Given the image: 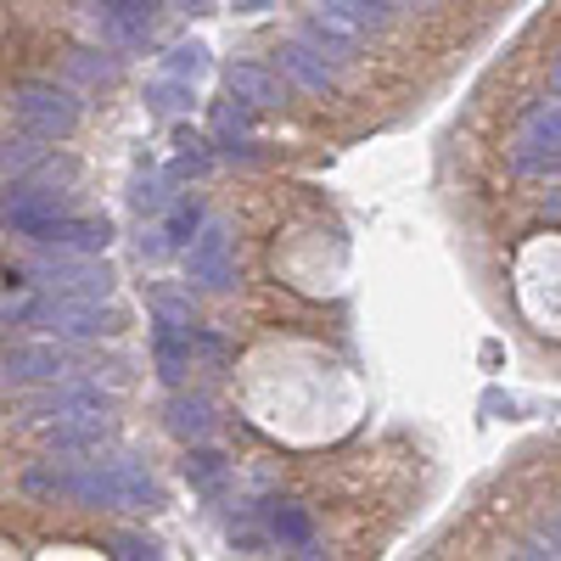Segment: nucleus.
<instances>
[{"mask_svg":"<svg viewBox=\"0 0 561 561\" xmlns=\"http://www.w3.org/2000/svg\"><path fill=\"white\" fill-rule=\"evenodd\" d=\"M152 359H158V377L180 388V382H185V370L197 365L192 325H169V320H158V332H152Z\"/></svg>","mask_w":561,"mask_h":561,"instance_id":"nucleus-15","label":"nucleus"},{"mask_svg":"<svg viewBox=\"0 0 561 561\" xmlns=\"http://www.w3.org/2000/svg\"><path fill=\"white\" fill-rule=\"evenodd\" d=\"M185 7H208V0H185Z\"/></svg>","mask_w":561,"mask_h":561,"instance_id":"nucleus-33","label":"nucleus"},{"mask_svg":"<svg viewBox=\"0 0 561 561\" xmlns=\"http://www.w3.org/2000/svg\"><path fill=\"white\" fill-rule=\"evenodd\" d=\"M45 444L62 449V455H84V449H102L113 438V410H84V415H62V421H39Z\"/></svg>","mask_w":561,"mask_h":561,"instance_id":"nucleus-10","label":"nucleus"},{"mask_svg":"<svg viewBox=\"0 0 561 561\" xmlns=\"http://www.w3.org/2000/svg\"><path fill=\"white\" fill-rule=\"evenodd\" d=\"M28 287L51 293V298H107L113 270L90 264V259H39V264H28Z\"/></svg>","mask_w":561,"mask_h":561,"instance_id":"nucleus-6","label":"nucleus"},{"mask_svg":"<svg viewBox=\"0 0 561 561\" xmlns=\"http://www.w3.org/2000/svg\"><path fill=\"white\" fill-rule=\"evenodd\" d=\"M264 534L280 545V550H298V556H320L314 545V517H309V505L298 500H270L264 505Z\"/></svg>","mask_w":561,"mask_h":561,"instance_id":"nucleus-13","label":"nucleus"},{"mask_svg":"<svg viewBox=\"0 0 561 561\" xmlns=\"http://www.w3.org/2000/svg\"><path fill=\"white\" fill-rule=\"evenodd\" d=\"M152 314H158V320H169V325H192V293L158 287V293H152Z\"/></svg>","mask_w":561,"mask_h":561,"instance_id":"nucleus-25","label":"nucleus"},{"mask_svg":"<svg viewBox=\"0 0 561 561\" xmlns=\"http://www.w3.org/2000/svg\"><path fill=\"white\" fill-rule=\"evenodd\" d=\"M84 410H113L107 393L96 382H79V377H57V382H39L23 399L28 421H62V415H84Z\"/></svg>","mask_w":561,"mask_h":561,"instance_id":"nucleus-8","label":"nucleus"},{"mask_svg":"<svg viewBox=\"0 0 561 561\" xmlns=\"http://www.w3.org/2000/svg\"><path fill=\"white\" fill-rule=\"evenodd\" d=\"M545 214L561 225V185H556V192H545Z\"/></svg>","mask_w":561,"mask_h":561,"instance_id":"nucleus-29","label":"nucleus"},{"mask_svg":"<svg viewBox=\"0 0 561 561\" xmlns=\"http://www.w3.org/2000/svg\"><path fill=\"white\" fill-rule=\"evenodd\" d=\"M248 124H253V107L248 102H237V107H214V129H219V140H225V147H230V140H237V135H248Z\"/></svg>","mask_w":561,"mask_h":561,"instance_id":"nucleus-27","label":"nucleus"},{"mask_svg":"<svg viewBox=\"0 0 561 561\" xmlns=\"http://www.w3.org/2000/svg\"><path fill=\"white\" fill-rule=\"evenodd\" d=\"M192 84L185 79H169V73H158L152 84H147V107L152 113H163V118H180V113H192Z\"/></svg>","mask_w":561,"mask_h":561,"instance_id":"nucleus-18","label":"nucleus"},{"mask_svg":"<svg viewBox=\"0 0 561 561\" xmlns=\"http://www.w3.org/2000/svg\"><path fill=\"white\" fill-rule=\"evenodd\" d=\"M45 152H39V135H0V169H12V174H23V169H34Z\"/></svg>","mask_w":561,"mask_h":561,"instance_id":"nucleus-21","label":"nucleus"},{"mask_svg":"<svg viewBox=\"0 0 561 561\" xmlns=\"http://www.w3.org/2000/svg\"><path fill=\"white\" fill-rule=\"evenodd\" d=\"M399 7H433V0H399Z\"/></svg>","mask_w":561,"mask_h":561,"instance_id":"nucleus-31","label":"nucleus"},{"mask_svg":"<svg viewBox=\"0 0 561 561\" xmlns=\"http://www.w3.org/2000/svg\"><path fill=\"white\" fill-rule=\"evenodd\" d=\"M102 12L147 34V28H152V18H158V0H102Z\"/></svg>","mask_w":561,"mask_h":561,"instance_id":"nucleus-23","label":"nucleus"},{"mask_svg":"<svg viewBox=\"0 0 561 561\" xmlns=\"http://www.w3.org/2000/svg\"><path fill=\"white\" fill-rule=\"evenodd\" d=\"M550 534H556V539H561V511H556V523H550Z\"/></svg>","mask_w":561,"mask_h":561,"instance_id":"nucleus-32","label":"nucleus"},{"mask_svg":"<svg viewBox=\"0 0 561 561\" xmlns=\"http://www.w3.org/2000/svg\"><path fill=\"white\" fill-rule=\"evenodd\" d=\"M129 203H135V214H163V208H169V180H163V174L140 180L135 192H129Z\"/></svg>","mask_w":561,"mask_h":561,"instance_id":"nucleus-26","label":"nucleus"},{"mask_svg":"<svg viewBox=\"0 0 561 561\" xmlns=\"http://www.w3.org/2000/svg\"><path fill=\"white\" fill-rule=\"evenodd\" d=\"M12 118L39 140H68L79 129V102L57 84H23L12 96Z\"/></svg>","mask_w":561,"mask_h":561,"instance_id":"nucleus-4","label":"nucleus"},{"mask_svg":"<svg viewBox=\"0 0 561 561\" xmlns=\"http://www.w3.org/2000/svg\"><path fill=\"white\" fill-rule=\"evenodd\" d=\"M505 158H511V174H523V180H545L561 169V96L528 102Z\"/></svg>","mask_w":561,"mask_h":561,"instance_id":"nucleus-2","label":"nucleus"},{"mask_svg":"<svg viewBox=\"0 0 561 561\" xmlns=\"http://www.w3.org/2000/svg\"><path fill=\"white\" fill-rule=\"evenodd\" d=\"M203 230V203H174L163 219V242L169 248H192V237Z\"/></svg>","mask_w":561,"mask_h":561,"instance_id":"nucleus-20","label":"nucleus"},{"mask_svg":"<svg viewBox=\"0 0 561 561\" xmlns=\"http://www.w3.org/2000/svg\"><path fill=\"white\" fill-rule=\"evenodd\" d=\"M280 73H287L298 90H309V96H325V90H337V62L314 51L309 39H293V45H280Z\"/></svg>","mask_w":561,"mask_h":561,"instance_id":"nucleus-12","label":"nucleus"},{"mask_svg":"<svg viewBox=\"0 0 561 561\" xmlns=\"http://www.w3.org/2000/svg\"><path fill=\"white\" fill-rule=\"evenodd\" d=\"M185 275L203 293H230L237 287V248H230V230L219 219H203V230L185 248Z\"/></svg>","mask_w":561,"mask_h":561,"instance_id":"nucleus-5","label":"nucleus"},{"mask_svg":"<svg viewBox=\"0 0 561 561\" xmlns=\"http://www.w3.org/2000/svg\"><path fill=\"white\" fill-rule=\"evenodd\" d=\"M118 561H158L163 550H158V539H147V534H118L113 545H107Z\"/></svg>","mask_w":561,"mask_h":561,"instance_id":"nucleus-28","label":"nucleus"},{"mask_svg":"<svg viewBox=\"0 0 561 561\" xmlns=\"http://www.w3.org/2000/svg\"><path fill=\"white\" fill-rule=\"evenodd\" d=\"M550 96H561V57L550 62Z\"/></svg>","mask_w":561,"mask_h":561,"instance_id":"nucleus-30","label":"nucleus"},{"mask_svg":"<svg viewBox=\"0 0 561 561\" xmlns=\"http://www.w3.org/2000/svg\"><path fill=\"white\" fill-rule=\"evenodd\" d=\"M556 174H561V169H556Z\"/></svg>","mask_w":561,"mask_h":561,"instance_id":"nucleus-34","label":"nucleus"},{"mask_svg":"<svg viewBox=\"0 0 561 561\" xmlns=\"http://www.w3.org/2000/svg\"><path fill=\"white\" fill-rule=\"evenodd\" d=\"M180 472H185V483H192L197 494H225V483H230V460L214 455V449H185Z\"/></svg>","mask_w":561,"mask_h":561,"instance_id":"nucleus-17","label":"nucleus"},{"mask_svg":"<svg viewBox=\"0 0 561 561\" xmlns=\"http://www.w3.org/2000/svg\"><path fill=\"white\" fill-rule=\"evenodd\" d=\"M28 325H39V332L51 337H68V343H84V337H113L118 332V309H107L102 298H51L45 293L39 304H28L23 314Z\"/></svg>","mask_w":561,"mask_h":561,"instance_id":"nucleus-3","label":"nucleus"},{"mask_svg":"<svg viewBox=\"0 0 561 561\" xmlns=\"http://www.w3.org/2000/svg\"><path fill=\"white\" fill-rule=\"evenodd\" d=\"M320 7L343 12V18L359 23V28H388V7H382V0H320Z\"/></svg>","mask_w":561,"mask_h":561,"instance_id":"nucleus-22","label":"nucleus"},{"mask_svg":"<svg viewBox=\"0 0 561 561\" xmlns=\"http://www.w3.org/2000/svg\"><path fill=\"white\" fill-rule=\"evenodd\" d=\"M225 90L237 102H248L253 113L287 107V79H280V68H264V62H237V68L225 73Z\"/></svg>","mask_w":561,"mask_h":561,"instance_id":"nucleus-11","label":"nucleus"},{"mask_svg":"<svg viewBox=\"0 0 561 561\" xmlns=\"http://www.w3.org/2000/svg\"><path fill=\"white\" fill-rule=\"evenodd\" d=\"M23 489H28V494H45V500H73V505H90V511H129V517L163 511V483H158L135 455L28 466Z\"/></svg>","mask_w":561,"mask_h":561,"instance_id":"nucleus-1","label":"nucleus"},{"mask_svg":"<svg viewBox=\"0 0 561 561\" xmlns=\"http://www.w3.org/2000/svg\"><path fill=\"white\" fill-rule=\"evenodd\" d=\"M73 79H84V84H113L118 79V62L113 57H96V51H73Z\"/></svg>","mask_w":561,"mask_h":561,"instance_id":"nucleus-24","label":"nucleus"},{"mask_svg":"<svg viewBox=\"0 0 561 561\" xmlns=\"http://www.w3.org/2000/svg\"><path fill=\"white\" fill-rule=\"evenodd\" d=\"M203 68H208V45H197V39L174 45V51L163 57V73H169V79H185V84H197Z\"/></svg>","mask_w":561,"mask_h":561,"instance_id":"nucleus-19","label":"nucleus"},{"mask_svg":"<svg viewBox=\"0 0 561 561\" xmlns=\"http://www.w3.org/2000/svg\"><path fill=\"white\" fill-rule=\"evenodd\" d=\"M107 242H113L107 219H68V214H57L51 225L39 230V248H57V253H102Z\"/></svg>","mask_w":561,"mask_h":561,"instance_id":"nucleus-14","label":"nucleus"},{"mask_svg":"<svg viewBox=\"0 0 561 561\" xmlns=\"http://www.w3.org/2000/svg\"><path fill=\"white\" fill-rule=\"evenodd\" d=\"M163 421H169V433L185 438V444H197V438H208V433L219 427V415H214V399H208V393H174Z\"/></svg>","mask_w":561,"mask_h":561,"instance_id":"nucleus-16","label":"nucleus"},{"mask_svg":"<svg viewBox=\"0 0 561 561\" xmlns=\"http://www.w3.org/2000/svg\"><path fill=\"white\" fill-rule=\"evenodd\" d=\"M57 377H68V354L57 343H23V348L0 354V382H12V388H39Z\"/></svg>","mask_w":561,"mask_h":561,"instance_id":"nucleus-9","label":"nucleus"},{"mask_svg":"<svg viewBox=\"0 0 561 561\" xmlns=\"http://www.w3.org/2000/svg\"><path fill=\"white\" fill-rule=\"evenodd\" d=\"M62 214V192H51V185H39V180H18L0 192V219H7L18 237L39 242V230L51 225Z\"/></svg>","mask_w":561,"mask_h":561,"instance_id":"nucleus-7","label":"nucleus"}]
</instances>
